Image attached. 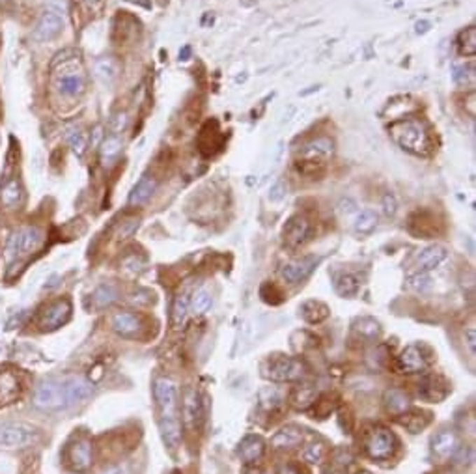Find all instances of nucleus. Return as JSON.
I'll return each mask as SVG.
<instances>
[{"instance_id":"obj_13","label":"nucleus","mask_w":476,"mask_h":474,"mask_svg":"<svg viewBox=\"0 0 476 474\" xmlns=\"http://www.w3.org/2000/svg\"><path fill=\"white\" fill-rule=\"evenodd\" d=\"M318 258L314 256H308V258H301V260L291 261V264H286L282 269H280V277L284 278L288 284H299L302 282L304 278L310 277V273L316 269L318 266Z\"/></svg>"},{"instance_id":"obj_3","label":"nucleus","mask_w":476,"mask_h":474,"mask_svg":"<svg viewBox=\"0 0 476 474\" xmlns=\"http://www.w3.org/2000/svg\"><path fill=\"white\" fill-rule=\"evenodd\" d=\"M388 133H391L392 141L396 142L402 150L411 153V155L428 157L433 152V138H431L430 131H428L422 120H396L388 127Z\"/></svg>"},{"instance_id":"obj_27","label":"nucleus","mask_w":476,"mask_h":474,"mask_svg":"<svg viewBox=\"0 0 476 474\" xmlns=\"http://www.w3.org/2000/svg\"><path fill=\"white\" fill-rule=\"evenodd\" d=\"M302 440V429L297 426H286V428L279 429L271 439V446L273 448H293V446L301 445Z\"/></svg>"},{"instance_id":"obj_25","label":"nucleus","mask_w":476,"mask_h":474,"mask_svg":"<svg viewBox=\"0 0 476 474\" xmlns=\"http://www.w3.org/2000/svg\"><path fill=\"white\" fill-rule=\"evenodd\" d=\"M159 429H161L162 443H164L170 450L178 448L179 440H181V422H179L178 415H176V417H161Z\"/></svg>"},{"instance_id":"obj_49","label":"nucleus","mask_w":476,"mask_h":474,"mask_svg":"<svg viewBox=\"0 0 476 474\" xmlns=\"http://www.w3.org/2000/svg\"><path fill=\"white\" fill-rule=\"evenodd\" d=\"M409 286L416 289V292H424L430 286V278L426 277V273H416V275L409 278Z\"/></svg>"},{"instance_id":"obj_51","label":"nucleus","mask_w":476,"mask_h":474,"mask_svg":"<svg viewBox=\"0 0 476 474\" xmlns=\"http://www.w3.org/2000/svg\"><path fill=\"white\" fill-rule=\"evenodd\" d=\"M125 122H127V118H125V114H118V116H114V120H112V131L114 133H120V131L125 127Z\"/></svg>"},{"instance_id":"obj_33","label":"nucleus","mask_w":476,"mask_h":474,"mask_svg":"<svg viewBox=\"0 0 476 474\" xmlns=\"http://www.w3.org/2000/svg\"><path fill=\"white\" fill-rule=\"evenodd\" d=\"M189 295L179 294L172 303V312H170V319L176 329H179L185 323L187 316H189Z\"/></svg>"},{"instance_id":"obj_42","label":"nucleus","mask_w":476,"mask_h":474,"mask_svg":"<svg viewBox=\"0 0 476 474\" xmlns=\"http://www.w3.org/2000/svg\"><path fill=\"white\" fill-rule=\"evenodd\" d=\"M190 308H192V312H195L196 316L206 314V312L211 308V295L207 294L206 289L196 292V294L192 295V299H190Z\"/></svg>"},{"instance_id":"obj_9","label":"nucleus","mask_w":476,"mask_h":474,"mask_svg":"<svg viewBox=\"0 0 476 474\" xmlns=\"http://www.w3.org/2000/svg\"><path fill=\"white\" fill-rule=\"evenodd\" d=\"M153 396L161 417H176L178 415V385L168 378H157L153 383Z\"/></svg>"},{"instance_id":"obj_26","label":"nucleus","mask_w":476,"mask_h":474,"mask_svg":"<svg viewBox=\"0 0 476 474\" xmlns=\"http://www.w3.org/2000/svg\"><path fill=\"white\" fill-rule=\"evenodd\" d=\"M157 187V181L151 178V175H142L140 178V181L136 183V185L133 187V191L129 192V198L127 202L129 206H144L148 200H150V196L153 194V191H155Z\"/></svg>"},{"instance_id":"obj_15","label":"nucleus","mask_w":476,"mask_h":474,"mask_svg":"<svg viewBox=\"0 0 476 474\" xmlns=\"http://www.w3.org/2000/svg\"><path fill=\"white\" fill-rule=\"evenodd\" d=\"M450 394V385L439 375H428L419 383V396L426 401H442Z\"/></svg>"},{"instance_id":"obj_29","label":"nucleus","mask_w":476,"mask_h":474,"mask_svg":"<svg viewBox=\"0 0 476 474\" xmlns=\"http://www.w3.org/2000/svg\"><path fill=\"white\" fill-rule=\"evenodd\" d=\"M383 403H385V409L391 415H402L403 411H407L411 403H409L407 394L400 389H388L383 396Z\"/></svg>"},{"instance_id":"obj_14","label":"nucleus","mask_w":476,"mask_h":474,"mask_svg":"<svg viewBox=\"0 0 476 474\" xmlns=\"http://www.w3.org/2000/svg\"><path fill=\"white\" fill-rule=\"evenodd\" d=\"M426 366L428 362L419 345H407L396 359V370L400 373H420L424 372Z\"/></svg>"},{"instance_id":"obj_2","label":"nucleus","mask_w":476,"mask_h":474,"mask_svg":"<svg viewBox=\"0 0 476 474\" xmlns=\"http://www.w3.org/2000/svg\"><path fill=\"white\" fill-rule=\"evenodd\" d=\"M52 86L62 97L73 99L84 94L86 88V73H84L83 60L78 52H60L52 62Z\"/></svg>"},{"instance_id":"obj_46","label":"nucleus","mask_w":476,"mask_h":474,"mask_svg":"<svg viewBox=\"0 0 476 474\" xmlns=\"http://www.w3.org/2000/svg\"><path fill=\"white\" fill-rule=\"evenodd\" d=\"M314 405H316V415H318L319 418H323L327 417L330 411H335L336 401H332L330 396H321L319 400L314 401Z\"/></svg>"},{"instance_id":"obj_47","label":"nucleus","mask_w":476,"mask_h":474,"mask_svg":"<svg viewBox=\"0 0 476 474\" xmlns=\"http://www.w3.org/2000/svg\"><path fill=\"white\" fill-rule=\"evenodd\" d=\"M454 79L459 85H467V82H472L475 80V66L469 64V66H461V68L454 69Z\"/></svg>"},{"instance_id":"obj_41","label":"nucleus","mask_w":476,"mask_h":474,"mask_svg":"<svg viewBox=\"0 0 476 474\" xmlns=\"http://www.w3.org/2000/svg\"><path fill=\"white\" fill-rule=\"evenodd\" d=\"M411 220H414V222H422V226H419V228H413V234L414 236H433L435 234V220H433V217L428 213H416L411 217Z\"/></svg>"},{"instance_id":"obj_4","label":"nucleus","mask_w":476,"mask_h":474,"mask_svg":"<svg viewBox=\"0 0 476 474\" xmlns=\"http://www.w3.org/2000/svg\"><path fill=\"white\" fill-rule=\"evenodd\" d=\"M43 245V231L38 226H22L21 230L11 234L6 245V256L10 260L34 254Z\"/></svg>"},{"instance_id":"obj_7","label":"nucleus","mask_w":476,"mask_h":474,"mask_svg":"<svg viewBox=\"0 0 476 474\" xmlns=\"http://www.w3.org/2000/svg\"><path fill=\"white\" fill-rule=\"evenodd\" d=\"M335 153V142L327 136H318L314 141L307 142L299 152V168L304 172L308 166H323L325 161L332 157Z\"/></svg>"},{"instance_id":"obj_50","label":"nucleus","mask_w":476,"mask_h":474,"mask_svg":"<svg viewBox=\"0 0 476 474\" xmlns=\"http://www.w3.org/2000/svg\"><path fill=\"white\" fill-rule=\"evenodd\" d=\"M383 208H385L386 215L396 213V198L392 196V194H385V198H383Z\"/></svg>"},{"instance_id":"obj_11","label":"nucleus","mask_w":476,"mask_h":474,"mask_svg":"<svg viewBox=\"0 0 476 474\" xmlns=\"http://www.w3.org/2000/svg\"><path fill=\"white\" fill-rule=\"evenodd\" d=\"M67 467L75 473H86L92 467V443L88 439L73 440L66 450Z\"/></svg>"},{"instance_id":"obj_56","label":"nucleus","mask_w":476,"mask_h":474,"mask_svg":"<svg viewBox=\"0 0 476 474\" xmlns=\"http://www.w3.org/2000/svg\"><path fill=\"white\" fill-rule=\"evenodd\" d=\"M101 2H103V0H86V4H88V6H92V8L97 6V4H101Z\"/></svg>"},{"instance_id":"obj_31","label":"nucleus","mask_w":476,"mask_h":474,"mask_svg":"<svg viewBox=\"0 0 476 474\" xmlns=\"http://www.w3.org/2000/svg\"><path fill=\"white\" fill-rule=\"evenodd\" d=\"M335 288L342 297H347V299L355 297L358 294V289H360V278L357 275H351V273H344V275L336 278Z\"/></svg>"},{"instance_id":"obj_54","label":"nucleus","mask_w":476,"mask_h":474,"mask_svg":"<svg viewBox=\"0 0 476 474\" xmlns=\"http://www.w3.org/2000/svg\"><path fill=\"white\" fill-rule=\"evenodd\" d=\"M103 474H127V471H125V467H122V465H114V467L106 468Z\"/></svg>"},{"instance_id":"obj_17","label":"nucleus","mask_w":476,"mask_h":474,"mask_svg":"<svg viewBox=\"0 0 476 474\" xmlns=\"http://www.w3.org/2000/svg\"><path fill=\"white\" fill-rule=\"evenodd\" d=\"M112 331L120 336H125V338H131V336H136L142 329V322L140 317L133 312H118L114 314L111 319Z\"/></svg>"},{"instance_id":"obj_10","label":"nucleus","mask_w":476,"mask_h":474,"mask_svg":"<svg viewBox=\"0 0 476 474\" xmlns=\"http://www.w3.org/2000/svg\"><path fill=\"white\" fill-rule=\"evenodd\" d=\"M71 317V303L67 299H60L45 306L41 316H39V327L43 331H55L62 327L64 323L69 322Z\"/></svg>"},{"instance_id":"obj_19","label":"nucleus","mask_w":476,"mask_h":474,"mask_svg":"<svg viewBox=\"0 0 476 474\" xmlns=\"http://www.w3.org/2000/svg\"><path fill=\"white\" fill-rule=\"evenodd\" d=\"M24 202V189L21 181L11 178L0 187V206L4 209H19Z\"/></svg>"},{"instance_id":"obj_32","label":"nucleus","mask_w":476,"mask_h":474,"mask_svg":"<svg viewBox=\"0 0 476 474\" xmlns=\"http://www.w3.org/2000/svg\"><path fill=\"white\" fill-rule=\"evenodd\" d=\"M66 141L67 144H69V148H71V152L75 153L77 157H84V153L88 150L90 141L88 135H86L80 127H69V129H67Z\"/></svg>"},{"instance_id":"obj_16","label":"nucleus","mask_w":476,"mask_h":474,"mask_svg":"<svg viewBox=\"0 0 476 474\" xmlns=\"http://www.w3.org/2000/svg\"><path fill=\"white\" fill-rule=\"evenodd\" d=\"M310 234V222H308L304 217L301 215H295L291 217L288 222H286L284 230H282V239L288 247H299L301 243H304V239Z\"/></svg>"},{"instance_id":"obj_5","label":"nucleus","mask_w":476,"mask_h":474,"mask_svg":"<svg viewBox=\"0 0 476 474\" xmlns=\"http://www.w3.org/2000/svg\"><path fill=\"white\" fill-rule=\"evenodd\" d=\"M263 375L274 383H288V381H297L304 375V362L295 357H273L265 362L263 366Z\"/></svg>"},{"instance_id":"obj_34","label":"nucleus","mask_w":476,"mask_h":474,"mask_svg":"<svg viewBox=\"0 0 476 474\" xmlns=\"http://www.w3.org/2000/svg\"><path fill=\"white\" fill-rule=\"evenodd\" d=\"M353 329L364 340H375L381 334L379 322H375L374 317H358Z\"/></svg>"},{"instance_id":"obj_55","label":"nucleus","mask_w":476,"mask_h":474,"mask_svg":"<svg viewBox=\"0 0 476 474\" xmlns=\"http://www.w3.org/2000/svg\"><path fill=\"white\" fill-rule=\"evenodd\" d=\"M101 127H95V131H94V136H92V146H97V142H99V138H101Z\"/></svg>"},{"instance_id":"obj_45","label":"nucleus","mask_w":476,"mask_h":474,"mask_svg":"<svg viewBox=\"0 0 476 474\" xmlns=\"http://www.w3.org/2000/svg\"><path fill=\"white\" fill-rule=\"evenodd\" d=\"M260 401H262V405L265 407V409H274L276 405H280L282 398H280L279 390L276 389H265L260 392Z\"/></svg>"},{"instance_id":"obj_6","label":"nucleus","mask_w":476,"mask_h":474,"mask_svg":"<svg viewBox=\"0 0 476 474\" xmlns=\"http://www.w3.org/2000/svg\"><path fill=\"white\" fill-rule=\"evenodd\" d=\"M36 440H38V431L28 424H0V448L15 450V448L30 446Z\"/></svg>"},{"instance_id":"obj_38","label":"nucleus","mask_w":476,"mask_h":474,"mask_svg":"<svg viewBox=\"0 0 476 474\" xmlns=\"http://www.w3.org/2000/svg\"><path fill=\"white\" fill-rule=\"evenodd\" d=\"M355 231L357 234H360V236H368V234H372V231L375 230V226H377V215L374 213V211H370V209H364V211H360V213L357 215V219H355Z\"/></svg>"},{"instance_id":"obj_43","label":"nucleus","mask_w":476,"mask_h":474,"mask_svg":"<svg viewBox=\"0 0 476 474\" xmlns=\"http://www.w3.org/2000/svg\"><path fill=\"white\" fill-rule=\"evenodd\" d=\"M260 295H262V299L265 301V303H269V305H280V303L284 301L282 292H280V289L271 282L263 284L262 289H260Z\"/></svg>"},{"instance_id":"obj_21","label":"nucleus","mask_w":476,"mask_h":474,"mask_svg":"<svg viewBox=\"0 0 476 474\" xmlns=\"http://www.w3.org/2000/svg\"><path fill=\"white\" fill-rule=\"evenodd\" d=\"M398 424L403 426V428L411 431V433H420L422 429H426L431 422V415L426 411H420V409H411L409 407L407 411H403L402 415H398Z\"/></svg>"},{"instance_id":"obj_36","label":"nucleus","mask_w":476,"mask_h":474,"mask_svg":"<svg viewBox=\"0 0 476 474\" xmlns=\"http://www.w3.org/2000/svg\"><path fill=\"white\" fill-rule=\"evenodd\" d=\"M120 152H122V138L118 135L106 136L105 141L101 142V161L105 166L111 164V161H114Z\"/></svg>"},{"instance_id":"obj_22","label":"nucleus","mask_w":476,"mask_h":474,"mask_svg":"<svg viewBox=\"0 0 476 474\" xmlns=\"http://www.w3.org/2000/svg\"><path fill=\"white\" fill-rule=\"evenodd\" d=\"M447 260V249L441 245H431L428 249H424L419 254L416 266H419V273H428L431 269H435Z\"/></svg>"},{"instance_id":"obj_20","label":"nucleus","mask_w":476,"mask_h":474,"mask_svg":"<svg viewBox=\"0 0 476 474\" xmlns=\"http://www.w3.org/2000/svg\"><path fill=\"white\" fill-rule=\"evenodd\" d=\"M223 141H224V136H223V133L218 131L217 122H207V124L204 125V129H202L200 138H198L200 152L204 153L206 157H209V155H213L217 150H220Z\"/></svg>"},{"instance_id":"obj_30","label":"nucleus","mask_w":476,"mask_h":474,"mask_svg":"<svg viewBox=\"0 0 476 474\" xmlns=\"http://www.w3.org/2000/svg\"><path fill=\"white\" fill-rule=\"evenodd\" d=\"M118 301V289L112 284H101L92 294V306L95 310H105Z\"/></svg>"},{"instance_id":"obj_1","label":"nucleus","mask_w":476,"mask_h":474,"mask_svg":"<svg viewBox=\"0 0 476 474\" xmlns=\"http://www.w3.org/2000/svg\"><path fill=\"white\" fill-rule=\"evenodd\" d=\"M92 392H94V385L78 375L49 379L39 385L34 392V407L47 412L66 411L69 407L88 400Z\"/></svg>"},{"instance_id":"obj_44","label":"nucleus","mask_w":476,"mask_h":474,"mask_svg":"<svg viewBox=\"0 0 476 474\" xmlns=\"http://www.w3.org/2000/svg\"><path fill=\"white\" fill-rule=\"evenodd\" d=\"M325 456V448L321 443H314V445H308L304 450H302V459L307 463H312V465H316V463H321V459H323Z\"/></svg>"},{"instance_id":"obj_23","label":"nucleus","mask_w":476,"mask_h":474,"mask_svg":"<svg viewBox=\"0 0 476 474\" xmlns=\"http://www.w3.org/2000/svg\"><path fill=\"white\" fill-rule=\"evenodd\" d=\"M263 452H265V443L262 437H256V435H248L237 446V456L245 463L258 461L263 456Z\"/></svg>"},{"instance_id":"obj_40","label":"nucleus","mask_w":476,"mask_h":474,"mask_svg":"<svg viewBox=\"0 0 476 474\" xmlns=\"http://www.w3.org/2000/svg\"><path fill=\"white\" fill-rule=\"evenodd\" d=\"M314 401H316V390L310 389V387H301L291 394V403L297 409H308L310 405H314Z\"/></svg>"},{"instance_id":"obj_48","label":"nucleus","mask_w":476,"mask_h":474,"mask_svg":"<svg viewBox=\"0 0 476 474\" xmlns=\"http://www.w3.org/2000/svg\"><path fill=\"white\" fill-rule=\"evenodd\" d=\"M136 228H139V220L136 219L125 220V222H122V226L118 228L116 239H127V237H131L134 231H136Z\"/></svg>"},{"instance_id":"obj_8","label":"nucleus","mask_w":476,"mask_h":474,"mask_svg":"<svg viewBox=\"0 0 476 474\" xmlns=\"http://www.w3.org/2000/svg\"><path fill=\"white\" fill-rule=\"evenodd\" d=\"M396 448V437L391 429L386 428H375L366 435L364 440V450L368 454V457L375 459V461H383L392 456V452Z\"/></svg>"},{"instance_id":"obj_39","label":"nucleus","mask_w":476,"mask_h":474,"mask_svg":"<svg viewBox=\"0 0 476 474\" xmlns=\"http://www.w3.org/2000/svg\"><path fill=\"white\" fill-rule=\"evenodd\" d=\"M95 75L99 77L105 85H111L114 82V79L118 77V66L112 58H101L99 62L95 64Z\"/></svg>"},{"instance_id":"obj_53","label":"nucleus","mask_w":476,"mask_h":474,"mask_svg":"<svg viewBox=\"0 0 476 474\" xmlns=\"http://www.w3.org/2000/svg\"><path fill=\"white\" fill-rule=\"evenodd\" d=\"M276 474H302V473L299 471V467H295V465H291V463H286V465H280L279 473H276Z\"/></svg>"},{"instance_id":"obj_24","label":"nucleus","mask_w":476,"mask_h":474,"mask_svg":"<svg viewBox=\"0 0 476 474\" xmlns=\"http://www.w3.org/2000/svg\"><path fill=\"white\" fill-rule=\"evenodd\" d=\"M458 448V435L450 429H442L431 439V450L439 457H450Z\"/></svg>"},{"instance_id":"obj_28","label":"nucleus","mask_w":476,"mask_h":474,"mask_svg":"<svg viewBox=\"0 0 476 474\" xmlns=\"http://www.w3.org/2000/svg\"><path fill=\"white\" fill-rule=\"evenodd\" d=\"M329 306L321 303V301L310 299L307 303H302L301 306V317L310 325H318V323L325 322L329 317Z\"/></svg>"},{"instance_id":"obj_35","label":"nucleus","mask_w":476,"mask_h":474,"mask_svg":"<svg viewBox=\"0 0 476 474\" xmlns=\"http://www.w3.org/2000/svg\"><path fill=\"white\" fill-rule=\"evenodd\" d=\"M458 52L461 57H475L476 55V29L469 27L459 32L458 36Z\"/></svg>"},{"instance_id":"obj_37","label":"nucleus","mask_w":476,"mask_h":474,"mask_svg":"<svg viewBox=\"0 0 476 474\" xmlns=\"http://www.w3.org/2000/svg\"><path fill=\"white\" fill-rule=\"evenodd\" d=\"M183 417L187 426H192L196 418L200 417V401H198V396H196L195 390H187L185 392Z\"/></svg>"},{"instance_id":"obj_52","label":"nucleus","mask_w":476,"mask_h":474,"mask_svg":"<svg viewBox=\"0 0 476 474\" xmlns=\"http://www.w3.org/2000/svg\"><path fill=\"white\" fill-rule=\"evenodd\" d=\"M465 336H467V345H469V350L475 353V347H476V331L475 327H469L467 331H465Z\"/></svg>"},{"instance_id":"obj_18","label":"nucleus","mask_w":476,"mask_h":474,"mask_svg":"<svg viewBox=\"0 0 476 474\" xmlns=\"http://www.w3.org/2000/svg\"><path fill=\"white\" fill-rule=\"evenodd\" d=\"M21 396V381L11 370H0V407L10 405Z\"/></svg>"},{"instance_id":"obj_12","label":"nucleus","mask_w":476,"mask_h":474,"mask_svg":"<svg viewBox=\"0 0 476 474\" xmlns=\"http://www.w3.org/2000/svg\"><path fill=\"white\" fill-rule=\"evenodd\" d=\"M64 30V19H62L60 13L56 12H45L39 21L34 27L32 38L36 41H50L55 40L56 36L62 34Z\"/></svg>"}]
</instances>
